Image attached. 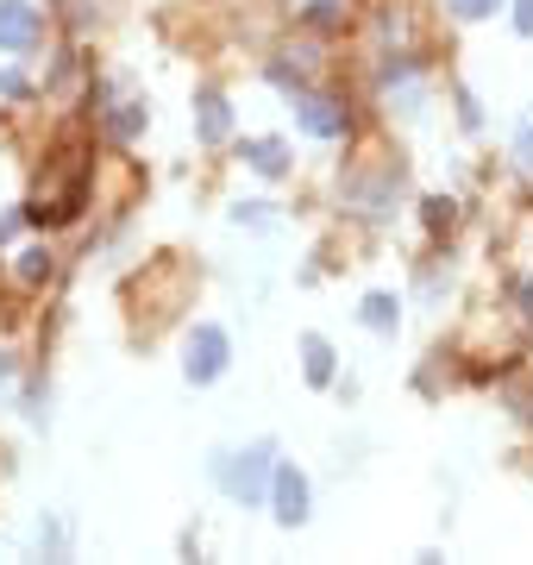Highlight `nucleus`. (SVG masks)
Listing matches in <instances>:
<instances>
[{"label":"nucleus","mask_w":533,"mask_h":565,"mask_svg":"<svg viewBox=\"0 0 533 565\" xmlns=\"http://www.w3.org/2000/svg\"><path fill=\"white\" fill-rule=\"evenodd\" d=\"M245 164H252L257 177H282V170H289V152H282L277 139H252V145H245Z\"/></svg>","instance_id":"nucleus-8"},{"label":"nucleus","mask_w":533,"mask_h":565,"mask_svg":"<svg viewBox=\"0 0 533 565\" xmlns=\"http://www.w3.org/2000/svg\"><path fill=\"white\" fill-rule=\"evenodd\" d=\"M521 314H528V321H533V277L521 282Z\"/></svg>","instance_id":"nucleus-16"},{"label":"nucleus","mask_w":533,"mask_h":565,"mask_svg":"<svg viewBox=\"0 0 533 565\" xmlns=\"http://www.w3.org/2000/svg\"><path fill=\"white\" fill-rule=\"evenodd\" d=\"M514 152H521V164H528V170H533V127L521 132V139H514Z\"/></svg>","instance_id":"nucleus-15"},{"label":"nucleus","mask_w":533,"mask_h":565,"mask_svg":"<svg viewBox=\"0 0 533 565\" xmlns=\"http://www.w3.org/2000/svg\"><path fill=\"white\" fill-rule=\"evenodd\" d=\"M45 277H51V252H45V245L20 252V282H45Z\"/></svg>","instance_id":"nucleus-10"},{"label":"nucleus","mask_w":533,"mask_h":565,"mask_svg":"<svg viewBox=\"0 0 533 565\" xmlns=\"http://www.w3.org/2000/svg\"><path fill=\"white\" fill-rule=\"evenodd\" d=\"M302 371H307V384L314 389H327L332 384V346L320 334H307L302 339Z\"/></svg>","instance_id":"nucleus-7"},{"label":"nucleus","mask_w":533,"mask_h":565,"mask_svg":"<svg viewBox=\"0 0 533 565\" xmlns=\"http://www.w3.org/2000/svg\"><path fill=\"white\" fill-rule=\"evenodd\" d=\"M38 7L32 0H0V51H32L38 45Z\"/></svg>","instance_id":"nucleus-4"},{"label":"nucleus","mask_w":533,"mask_h":565,"mask_svg":"<svg viewBox=\"0 0 533 565\" xmlns=\"http://www.w3.org/2000/svg\"><path fill=\"white\" fill-rule=\"evenodd\" d=\"M107 127H113V139H132V132L145 127V107H138V101H126L120 113H113V120H107Z\"/></svg>","instance_id":"nucleus-11"},{"label":"nucleus","mask_w":533,"mask_h":565,"mask_svg":"<svg viewBox=\"0 0 533 565\" xmlns=\"http://www.w3.org/2000/svg\"><path fill=\"white\" fill-rule=\"evenodd\" d=\"M496 7H508V0H458V20H489Z\"/></svg>","instance_id":"nucleus-12"},{"label":"nucleus","mask_w":533,"mask_h":565,"mask_svg":"<svg viewBox=\"0 0 533 565\" xmlns=\"http://www.w3.org/2000/svg\"><path fill=\"white\" fill-rule=\"evenodd\" d=\"M270 465H277V446H270V440H252L245 453H220V459H214V478H220V490H227L232 503L257 509L264 490H270Z\"/></svg>","instance_id":"nucleus-1"},{"label":"nucleus","mask_w":533,"mask_h":565,"mask_svg":"<svg viewBox=\"0 0 533 565\" xmlns=\"http://www.w3.org/2000/svg\"><path fill=\"white\" fill-rule=\"evenodd\" d=\"M202 113H195V132H202V145H220V139H227L232 132V113H227V101H220V95H202Z\"/></svg>","instance_id":"nucleus-6"},{"label":"nucleus","mask_w":533,"mask_h":565,"mask_svg":"<svg viewBox=\"0 0 533 565\" xmlns=\"http://www.w3.org/2000/svg\"><path fill=\"white\" fill-rule=\"evenodd\" d=\"M396 296H364V327H377V334H396Z\"/></svg>","instance_id":"nucleus-9"},{"label":"nucleus","mask_w":533,"mask_h":565,"mask_svg":"<svg viewBox=\"0 0 533 565\" xmlns=\"http://www.w3.org/2000/svg\"><path fill=\"white\" fill-rule=\"evenodd\" d=\"M270 503H277V521L282 528H302L307 521V478L295 465H270V490H264Z\"/></svg>","instance_id":"nucleus-3"},{"label":"nucleus","mask_w":533,"mask_h":565,"mask_svg":"<svg viewBox=\"0 0 533 565\" xmlns=\"http://www.w3.org/2000/svg\"><path fill=\"white\" fill-rule=\"evenodd\" d=\"M427 220L433 227H452V202H427Z\"/></svg>","instance_id":"nucleus-14"},{"label":"nucleus","mask_w":533,"mask_h":565,"mask_svg":"<svg viewBox=\"0 0 533 565\" xmlns=\"http://www.w3.org/2000/svg\"><path fill=\"white\" fill-rule=\"evenodd\" d=\"M7 377H13V364H7V359H0V384H7Z\"/></svg>","instance_id":"nucleus-17"},{"label":"nucleus","mask_w":533,"mask_h":565,"mask_svg":"<svg viewBox=\"0 0 533 565\" xmlns=\"http://www.w3.org/2000/svg\"><path fill=\"white\" fill-rule=\"evenodd\" d=\"M514 32H521V38H533V0H514Z\"/></svg>","instance_id":"nucleus-13"},{"label":"nucleus","mask_w":533,"mask_h":565,"mask_svg":"<svg viewBox=\"0 0 533 565\" xmlns=\"http://www.w3.org/2000/svg\"><path fill=\"white\" fill-rule=\"evenodd\" d=\"M232 364V339L214 327V321H202L195 334H189V346H182V377L189 384H220Z\"/></svg>","instance_id":"nucleus-2"},{"label":"nucleus","mask_w":533,"mask_h":565,"mask_svg":"<svg viewBox=\"0 0 533 565\" xmlns=\"http://www.w3.org/2000/svg\"><path fill=\"white\" fill-rule=\"evenodd\" d=\"M302 132L307 139H346V107L332 95H302Z\"/></svg>","instance_id":"nucleus-5"}]
</instances>
